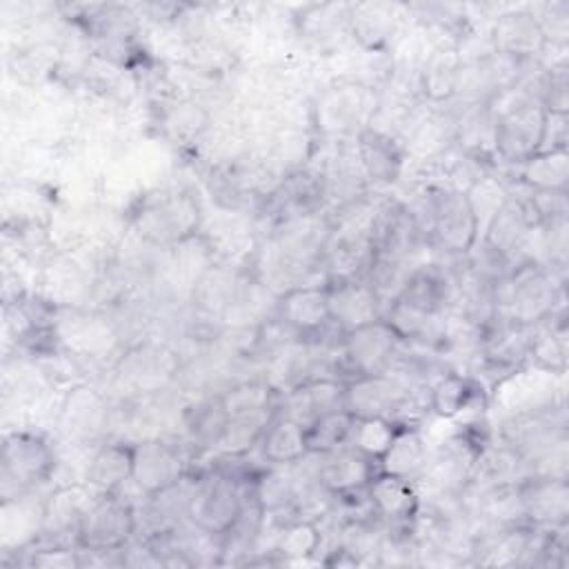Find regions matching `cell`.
<instances>
[{
	"instance_id": "cell-6",
	"label": "cell",
	"mask_w": 569,
	"mask_h": 569,
	"mask_svg": "<svg viewBox=\"0 0 569 569\" xmlns=\"http://www.w3.org/2000/svg\"><path fill=\"white\" fill-rule=\"evenodd\" d=\"M138 518L133 505L118 491L96 493L78 525L76 545L89 553L122 551L133 538Z\"/></svg>"
},
{
	"instance_id": "cell-33",
	"label": "cell",
	"mask_w": 569,
	"mask_h": 569,
	"mask_svg": "<svg viewBox=\"0 0 569 569\" xmlns=\"http://www.w3.org/2000/svg\"><path fill=\"white\" fill-rule=\"evenodd\" d=\"M480 391V385L465 373H442L429 387V409L438 418H456L471 409Z\"/></svg>"
},
{
	"instance_id": "cell-15",
	"label": "cell",
	"mask_w": 569,
	"mask_h": 569,
	"mask_svg": "<svg viewBox=\"0 0 569 569\" xmlns=\"http://www.w3.org/2000/svg\"><path fill=\"white\" fill-rule=\"evenodd\" d=\"M518 498L525 522L545 529H562L569 518L567 478L527 476L518 480Z\"/></svg>"
},
{
	"instance_id": "cell-12",
	"label": "cell",
	"mask_w": 569,
	"mask_h": 569,
	"mask_svg": "<svg viewBox=\"0 0 569 569\" xmlns=\"http://www.w3.org/2000/svg\"><path fill=\"white\" fill-rule=\"evenodd\" d=\"M398 336L378 318L369 325L342 333V358L347 369L356 376L391 373V365L400 349Z\"/></svg>"
},
{
	"instance_id": "cell-18",
	"label": "cell",
	"mask_w": 569,
	"mask_h": 569,
	"mask_svg": "<svg viewBox=\"0 0 569 569\" xmlns=\"http://www.w3.org/2000/svg\"><path fill=\"white\" fill-rule=\"evenodd\" d=\"M327 284L329 316L342 333L382 318V300L365 278L333 280Z\"/></svg>"
},
{
	"instance_id": "cell-20",
	"label": "cell",
	"mask_w": 569,
	"mask_h": 569,
	"mask_svg": "<svg viewBox=\"0 0 569 569\" xmlns=\"http://www.w3.org/2000/svg\"><path fill=\"white\" fill-rule=\"evenodd\" d=\"M356 158L362 176L376 184L396 182L405 167V151L396 136L376 127H367L356 136Z\"/></svg>"
},
{
	"instance_id": "cell-19",
	"label": "cell",
	"mask_w": 569,
	"mask_h": 569,
	"mask_svg": "<svg viewBox=\"0 0 569 569\" xmlns=\"http://www.w3.org/2000/svg\"><path fill=\"white\" fill-rule=\"evenodd\" d=\"M489 40L496 53L520 62L538 56L547 47L536 13L525 9L500 13L491 27Z\"/></svg>"
},
{
	"instance_id": "cell-26",
	"label": "cell",
	"mask_w": 569,
	"mask_h": 569,
	"mask_svg": "<svg viewBox=\"0 0 569 569\" xmlns=\"http://www.w3.org/2000/svg\"><path fill=\"white\" fill-rule=\"evenodd\" d=\"M260 456L269 467H291L309 456L305 425L278 411L258 442Z\"/></svg>"
},
{
	"instance_id": "cell-39",
	"label": "cell",
	"mask_w": 569,
	"mask_h": 569,
	"mask_svg": "<svg viewBox=\"0 0 569 569\" xmlns=\"http://www.w3.org/2000/svg\"><path fill=\"white\" fill-rule=\"evenodd\" d=\"M320 542H322V531L313 520H296L284 527L278 542V551L291 560L309 558L318 551Z\"/></svg>"
},
{
	"instance_id": "cell-10",
	"label": "cell",
	"mask_w": 569,
	"mask_h": 569,
	"mask_svg": "<svg viewBox=\"0 0 569 569\" xmlns=\"http://www.w3.org/2000/svg\"><path fill=\"white\" fill-rule=\"evenodd\" d=\"M556 378L562 376L533 365L518 367L496 382V405L507 411V418L551 411L556 405Z\"/></svg>"
},
{
	"instance_id": "cell-27",
	"label": "cell",
	"mask_w": 569,
	"mask_h": 569,
	"mask_svg": "<svg viewBox=\"0 0 569 569\" xmlns=\"http://www.w3.org/2000/svg\"><path fill=\"white\" fill-rule=\"evenodd\" d=\"M398 7L387 2H365L349 7V31L369 51L385 49L398 31Z\"/></svg>"
},
{
	"instance_id": "cell-9",
	"label": "cell",
	"mask_w": 569,
	"mask_h": 569,
	"mask_svg": "<svg viewBox=\"0 0 569 569\" xmlns=\"http://www.w3.org/2000/svg\"><path fill=\"white\" fill-rule=\"evenodd\" d=\"M378 111L376 93L358 82H342L329 89L316 107V124L325 133L356 136L371 124Z\"/></svg>"
},
{
	"instance_id": "cell-38",
	"label": "cell",
	"mask_w": 569,
	"mask_h": 569,
	"mask_svg": "<svg viewBox=\"0 0 569 569\" xmlns=\"http://www.w3.org/2000/svg\"><path fill=\"white\" fill-rule=\"evenodd\" d=\"M227 409L222 405L220 398L216 400H207L200 402L191 409L189 418H187V429L191 433L193 440L202 442V445H213L218 442L224 425H227Z\"/></svg>"
},
{
	"instance_id": "cell-3",
	"label": "cell",
	"mask_w": 569,
	"mask_h": 569,
	"mask_svg": "<svg viewBox=\"0 0 569 569\" xmlns=\"http://www.w3.org/2000/svg\"><path fill=\"white\" fill-rule=\"evenodd\" d=\"M249 491L238 476L229 471H211L198 478L187 498L184 518L211 538H222L238 522Z\"/></svg>"
},
{
	"instance_id": "cell-11",
	"label": "cell",
	"mask_w": 569,
	"mask_h": 569,
	"mask_svg": "<svg viewBox=\"0 0 569 569\" xmlns=\"http://www.w3.org/2000/svg\"><path fill=\"white\" fill-rule=\"evenodd\" d=\"M407 405L409 387L398 376H356L345 382V409L356 418H389L400 422Z\"/></svg>"
},
{
	"instance_id": "cell-13",
	"label": "cell",
	"mask_w": 569,
	"mask_h": 569,
	"mask_svg": "<svg viewBox=\"0 0 569 569\" xmlns=\"http://www.w3.org/2000/svg\"><path fill=\"white\" fill-rule=\"evenodd\" d=\"M184 478V462L178 447L160 440L144 438L133 445V485L147 496L153 498Z\"/></svg>"
},
{
	"instance_id": "cell-41",
	"label": "cell",
	"mask_w": 569,
	"mask_h": 569,
	"mask_svg": "<svg viewBox=\"0 0 569 569\" xmlns=\"http://www.w3.org/2000/svg\"><path fill=\"white\" fill-rule=\"evenodd\" d=\"M542 29L545 42L565 47L569 36V4L567 2H551L542 7V13L536 16Z\"/></svg>"
},
{
	"instance_id": "cell-42",
	"label": "cell",
	"mask_w": 569,
	"mask_h": 569,
	"mask_svg": "<svg viewBox=\"0 0 569 569\" xmlns=\"http://www.w3.org/2000/svg\"><path fill=\"white\" fill-rule=\"evenodd\" d=\"M567 140H569L567 113H553V111H547L540 151H542V149H567Z\"/></svg>"
},
{
	"instance_id": "cell-7",
	"label": "cell",
	"mask_w": 569,
	"mask_h": 569,
	"mask_svg": "<svg viewBox=\"0 0 569 569\" xmlns=\"http://www.w3.org/2000/svg\"><path fill=\"white\" fill-rule=\"evenodd\" d=\"M53 469H56V453L40 433L11 431L4 436V442H2L4 493L13 485L16 496H20V491L49 480Z\"/></svg>"
},
{
	"instance_id": "cell-23",
	"label": "cell",
	"mask_w": 569,
	"mask_h": 569,
	"mask_svg": "<svg viewBox=\"0 0 569 569\" xmlns=\"http://www.w3.org/2000/svg\"><path fill=\"white\" fill-rule=\"evenodd\" d=\"M382 320L391 327L400 342L433 347L445 342L447 318L445 313H425L402 300H391L382 309Z\"/></svg>"
},
{
	"instance_id": "cell-22",
	"label": "cell",
	"mask_w": 569,
	"mask_h": 569,
	"mask_svg": "<svg viewBox=\"0 0 569 569\" xmlns=\"http://www.w3.org/2000/svg\"><path fill=\"white\" fill-rule=\"evenodd\" d=\"M345 407V382L338 378L320 376L307 378L287 391L282 413L309 425L316 416Z\"/></svg>"
},
{
	"instance_id": "cell-31",
	"label": "cell",
	"mask_w": 569,
	"mask_h": 569,
	"mask_svg": "<svg viewBox=\"0 0 569 569\" xmlns=\"http://www.w3.org/2000/svg\"><path fill=\"white\" fill-rule=\"evenodd\" d=\"M278 409H262V411H249V413H233L227 418V425L216 442V447L227 458H242L253 447H258L264 429L273 420Z\"/></svg>"
},
{
	"instance_id": "cell-35",
	"label": "cell",
	"mask_w": 569,
	"mask_h": 569,
	"mask_svg": "<svg viewBox=\"0 0 569 569\" xmlns=\"http://www.w3.org/2000/svg\"><path fill=\"white\" fill-rule=\"evenodd\" d=\"M251 496L256 498V502L267 516V513H278L284 507H291L298 500L300 489L293 476L284 467H271L269 471L253 478Z\"/></svg>"
},
{
	"instance_id": "cell-14",
	"label": "cell",
	"mask_w": 569,
	"mask_h": 569,
	"mask_svg": "<svg viewBox=\"0 0 569 569\" xmlns=\"http://www.w3.org/2000/svg\"><path fill=\"white\" fill-rule=\"evenodd\" d=\"M378 473V462L358 449L345 445L336 451L320 453V465L316 480L322 491L333 498H349L365 493L373 476Z\"/></svg>"
},
{
	"instance_id": "cell-29",
	"label": "cell",
	"mask_w": 569,
	"mask_h": 569,
	"mask_svg": "<svg viewBox=\"0 0 569 569\" xmlns=\"http://www.w3.org/2000/svg\"><path fill=\"white\" fill-rule=\"evenodd\" d=\"M96 491L87 485H71V487H60L44 500L42 509V529L40 533H51L60 536L64 531L78 533V525L82 520V513L87 511L89 502L93 500Z\"/></svg>"
},
{
	"instance_id": "cell-34",
	"label": "cell",
	"mask_w": 569,
	"mask_h": 569,
	"mask_svg": "<svg viewBox=\"0 0 569 569\" xmlns=\"http://www.w3.org/2000/svg\"><path fill=\"white\" fill-rule=\"evenodd\" d=\"M356 416L349 413L345 407L325 411L316 416L309 425H305V440L309 456H320L336 451L349 442Z\"/></svg>"
},
{
	"instance_id": "cell-40",
	"label": "cell",
	"mask_w": 569,
	"mask_h": 569,
	"mask_svg": "<svg viewBox=\"0 0 569 569\" xmlns=\"http://www.w3.org/2000/svg\"><path fill=\"white\" fill-rule=\"evenodd\" d=\"M569 82H567V64H551L545 69L542 78H540V89L536 93V98L540 100V104L547 111L553 113H567L569 111V91H567Z\"/></svg>"
},
{
	"instance_id": "cell-4",
	"label": "cell",
	"mask_w": 569,
	"mask_h": 569,
	"mask_svg": "<svg viewBox=\"0 0 569 569\" xmlns=\"http://www.w3.org/2000/svg\"><path fill=\"white\" fill-rule=\"evenodd\" d=\"M518 96L493 111V151L500 160L520 164L542 144L547 109L533 93L516 89Z\"/></svg>"
},
{
	"instance_id": "cell-30",
	"label": "cell",
	"mask_w": 569,
	"mask_h": 569,
	"mask_svg": "<svg viewBox=\"0 0 569 569\" xmlns=\"http://www.w3.org/2000/svg\"><path fill=\"white\" fill-rule=\"evenodd\" d=\"M520 182L531 191H567L569 151L542 149L518 164Z\"/></svg>"
},
{
	"instance_id": "cell-25",
	"label": "cell",
	"mask_w": 569,
	"mask_h": 569,
	"mask_svg": "<svg viewBox=\"0 0 569 569\" xmlns=\"http://www.w3.org/2000/svg\"><path fill=\"white\" fill-rule=\"evenodd\" d=\"M453 284L440 264L422 262L411 269L405 280V287L398 300L425 311V313H445L451 302Z\"/></svg>"
},
{
	"instance_id": "cell-16",
	"label": "cell",
	"mask_w": 569,
	"mask_h": 569,
	"mask_svg": "<svg viewBox=\"0 0 569 569\" xmlns=\"http://www.w3.org/2000/svg\"><path fill=\"white\" fill-rule=\"evenodd\" d=\"M276 311L280 322L302 338H316L331 327L327 284H298L278 296Z\"/></svg>"
},
{
	"instance_id": "cell-24",
	"label": "cell",
	"mask_w": 569,
	"mask_h": 569,
	"mask_svg": "<svg viewBox=\"0 0 569 569\" xmlns=\"http://www.w3.org/2000/svg\"><path fill=\"white\" fill-rule=\"evenodd\" d=\"M429 462V447L422 429L411 422H400L389 449L378 460V471L398 478L416 480L422 476Z\"/></svg>"
},
{
	"instance_id": "cell-5",
	"label": "cell",
	"mask_w": 569,
	"mask_h": 569,
	"mask_svg": "<svg viewBox=\"0 0 569 569\" xmlns=\"http://www.w3.org/2000/svg\"><path fill=\"white\" fill-rule=\"evenodd\" d=\"M427 233L451 256H469L478 242V220L467 191L431 187L427 191Z\"/></svg>"
},
{
	"instance_id": "cell-2",
	"label": "cell",
	"mask_w": 569,
	"mask_h": 569,
	"mask_svg": "<svg viewBox=\"0 0 569 569\" xmlns=\"http://www.w3.org/2000/svg\"><path fill=\"white\" fill-rule=\"evenodd\" d=\"M133 224L144 242L169 249L196 238L200 204L187 189H160L142 198L133 213Z\"/></svg>"
},
{
	"instance_id": "cell-17",
	"label": "cell",
	"mask_w": 569,
	"mask_h": 569,
	"mask_svg": "<svg viewBox=\"0 0 569 569\" xmlns=\"http://www.w3.org/2000/svg\"><path fill=\"white\" fill-rule=\"evenodd\" d=\"M329 193L327 173L311 167L289 171L271 191V202L280 213V222L316 216Z\"/></svg>"
},
{
	"instance_id": "cell-8",
	"label": "cell",
	"mask_w": 569,
	"mask_h": 569,
	"mask_svg": "<svg viewBox=\"0 0 569 569\" xmlns=\"http://www.w3.org/2000/svg\"><path fill=\"white\" fill-rule=\"evenodd\" d=\"M425 240V229L413 209L400 200H389L371 213L369 242L373 256L411 260Z\"/></svg>"
},
{
	"instance_id": "cell-37",
	"label": "cell",
	"mask_w": 569,
	"mask_h": 569,
	"mask_svg": "<svg viewBox=\"0 0 569 569\" xmlns=\"http://www.w3.org/2000/svg\"><path fill=\"white\" fill-rule=\"evenodd\" d=\"M273 398H276V389L267 380L240 382L220 396V400L227 409V416L273 409L276 407Z\"/></svg>"
},
{
	"instance_id": "cell-36",
	"label": "cell",
	"mask_w": 569,
	"mask_h": 569,
	"mask_svg": "<svg viewBox=\"0 0 569 569\" xmlns=\"http://www.w3.org/2000/svg\"><path fill=\"white\" fill-rule=\"evenodd\" d=\"M398 425L389 418H356L347 445L378 462L389 449Z\"/></svg>"
},
{
	"instance_id": "cell-21",
	"label": "cell",
	"mask_w": 569,
	"mask_h": 569,
	"mask_svg": "<svg viewBox=\"0 0 569 569\" xmlns=\"http://www.w3.org/2000/svg\"><path fill=\"white\" fill-rule=\"evenodd\" d=\"M371 513L389 525H409L420 509V496L413 480L378 471L367 487Z\"/></svg>"
},
{
	"instance_id": "cell-1",
	"label": "cell",
	"mask_w": 569,
	"mask_h": 569,
	"mask_svg": "<svg viewBox=\"0 0 569 569\" xmlns=\"http://www.w3.org/2000/svg\"><path fill=\"white\" fill-rule=\"evenodd\" d=\"M491 302L498 318L531 329L562 309V280L538 262H520L491 287Z\"/></svg>"
},
{
	"instance_id": "cell-32",
	"label": "cell",
	"mask_w": 569,
	"mask_h": 569,
	"mask_svg": "<svg viewBox=\"0 0 569 569\" xmlns=\"http://www.w3.org/2000/svg\"><path fill=\"white\" fill-rule=\"evenodd\" d=\"M460 51L458 47H438L433 49L420 71V89L431 102H447L453 98L456 80L460 71Z\"/></svg>"
},
{
	"instance_id": "cell-28",
	"label": "cell",
	"mask_w": 569,
	"mask_h": 569,
	"mask_svg": "<svg viewBox=\"0 0 569 569\" xmlns=\"http://www.w3.org/2000/svg\"><path fill=\"white\" fill-rule=\"evenodd\" d=\"M133 471V445L129 442H107L102 445L87 465V487L96 493L118 491Z\"/></svg>"
}]
</instances>
